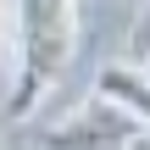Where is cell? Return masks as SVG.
Segmentation results:
<instances>
[{"label": "cell", "mask_w": 150, "mask_h": 150, "mask_svg": "<svg viewBox=\"0 0 150 150\" xmlns=\"http://www.w3.org/2000/svg\"><path fill=\"white\" fill-rule=\"evenodd\" d=\"M11 78L6 117H28L78 61V0H6Z\"/></svg>", "instance_id": "6da1fadb"}, {"label": "cell", "mask_w": 150, "mask_h": 150, "mask_svg": "<svg viewBox=\"0 0 150 150\" xmlns=\"http://www.w3.org/2000/svg\"><path fill=\"white\" fill-rule=\"evenodd\" d=\"M134 134H139V122L89 89V95H83L61 122L39 128L28 145H33V150H128V139H134Z\"/></svg>", "instance_id": "7a4b0ae2"}, {"label": "cell", "mask_w": 150, "mask_h": 150, "mask_svg": "<svg viewBox=\"0 0 150 150\" xmlns=\"http://www.w3.org/2000/svg\"><path fill=\"white\" fill-rule=\"evenodd\" d=\"M95 95L111 100L117 111H128L134 122H150V72L139 61H106L95 72Z\"/></svg>", "instance_id": "3957f363"}, {"label": "cell", "mask_w": 150, "mask_h": 150, "mask_svg": "<svg viewBox=\"0 0 150 150\" xmlns=\"http://www.w3.org/2000/svg\"><path fill=\"white\" fill-rule=\"evenodd\" d=\"M128 61L150 67V0L134 6V28H128Z\"/></svg>", "instance_id": "277c9868"}, {"label": "cell", "mask_w": 150, "mask_h": 150, "mask_svg": "<svg viewBox=\"0 0 150 150\" xmlns=\"http://www.w3.org/2000/svg\"><path fill=\"white\" fill-rule=\"evenodd\" d=\"M11 78V33H6V0H0V83Z\"/></svg>", "instance_id": "5b68a950"}, {"label": "cell", "mask_w": 150, "mask_h": 150, "mask_svg": "<svg viewBox=\"0 0 150 150\" xmlns=\"http://www.w3.org/2000/svg\"><path fill=\"white\" fill-rule=\"evenodd\" d=\"M128 150H150V122H139V134L128 139Z\"/></svg>", "instance_id": "8992f818"}, {"label": "cell", "mask_w": 150, "mask_h": 150, "mask_svg": "<svg viewBox=\"0 0 150 150\" xmlns=\"http://www.w3.org/2000/svg\"><path fill=\"white\" fill-rule=\"evenodd\" d=\"M128 6H139V0H128Z\"/></svg>", "instance_id": "52a82bcc"}, {"label": "cell", "mask_w": 150, "mask_h": 150, "mask_svg": "<svg viewBox=\"0 0 150 150\" xmlns=\"http://www.w3.org/2000/svg\"><path fill=\"white\" fill-rule=\"evenodd\" d=\"M0 150H6V145H0Z\"/></svg>", "instance_id": "ba28073f"}]
</instances>
